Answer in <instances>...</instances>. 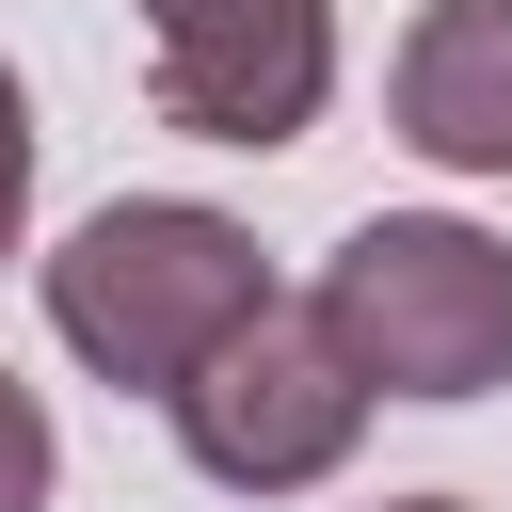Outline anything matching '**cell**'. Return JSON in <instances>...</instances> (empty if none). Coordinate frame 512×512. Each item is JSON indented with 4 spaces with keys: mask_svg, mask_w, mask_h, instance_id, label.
<instances>
[{
    "mask_svg": "<svg viewBox=\"0 0 512 512\" xmlns=\"http://www.w3.org/2000/svg\"><path fill=\"white\" fill-rule=\"evenodd\" d=\"M32 240V96H16V64H0V256Z\"/></svg>",
    "mask_w": 512,
    "mask_h": 512,
    "instance_id": "obj_7",
    "label": "cell"
},
{
    "mask_svg": "<svg viewBox=\"0 0 512 512\" xmlns=\"http://www.w3.org/2000/svg\"><path fill=\"white\" fill-rule=\"evenodd\" d=\"M368 368L336 352V320L320 304H256L160 416H176V448H192V480H224V496H304V480H336L352 464V432H368Z\"/></svg>",
    "mask_w": 512,
    "mask_h": 512,
    "instance_id": "obj_3",
    "label": "cell"
},
{
    "mask_svg": "<svg viewBox=\"0 0 512 512\" xmlns=\"http://www.w3.org/2000/svg\"><path fill=\"white\" fill-rule=\"evenodd\" d=\"M256 304H272V256H256V224L208 208V192H112V208H80L64 256H48V336H64L112 400H176Z\"/></svg>",
    "mask_w": 512,
    "mask_h": 512,
    "instance_id": "obj_1",
    "label": "cell"
},
{
    "mask_svg": "<svg viewBox=\"0 0 512 512\" xmlns=\"http://www.w3.org/2000/svg\"><path fill=\"white\" fill-rule=\"evenodd\" d=\"M304 304L336 320V352L384 400H480V384H512V240L464 224V208H368L320 256Z\"/></svg>",
    "mask_w": 512,
    "mask_h": 512,
    "instance_id": "obj_2",
    "label": "cell"
},
{
    "mask_svg": "<svg viewBox=\"0 0 512 512\" xmlns=\"http://www.w3.org/2000/svg\"><path fill=\"white\" fill-rule=\"evenodd\" d=\"M128 16H144V96L192 144L272 160L336 96V0H128Z\"/></svg>",
    "mask_w": 512,
    "mask_h": 512,
    "instance_id": "obj_4",
    "label": "cell"
},
{
    "mask_svg": "<svg viewBox=\"0 0 512 512\" xmlns=\"http://www.w3.org/2000/svg\"><path fill=\"white\" fill-rule=\"evenodd\" d=\"M384 112L432 176H512V0H432L384 64Z\"/></svg>",
    "mask_w": 512,
    "mask_h": 512,
    "instance_id": "obj_5",
    "label": "cell"
},
{
    "mask_svg": "<svg viewBox=\"0 0 512 512\" xmlns=\"http://www.w3.org/2000/svg\"><path fill=\"white\" fill-rule=\"evenodd\" d=\"M48 480H64V432H48V400L0 368V512H48Z\"/></svg>",
    "mask_w": 512,
    "mask_h": 512,
    "instance_id": "obj_6",
    "label": "cell"
},
{
    "mask_svg": "<svg viewBox=\"0 0 512 512\" xmlns=\"http://www.w3.org/2000/svg\"><path fill=\"white\" fill-rule=\"evenodd\" d=\"M384 512H464V496H384Z\"/></svg>",
    "mask_w": 512,
    "mask_h": 512,
    "instance_id": "obj_8",
    "label": "cell"
}]
</instances>
